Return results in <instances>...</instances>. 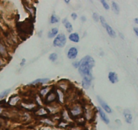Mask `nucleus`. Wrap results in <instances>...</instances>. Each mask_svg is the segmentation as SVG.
<instances>
[{"instance_id": "nucleus-14", "label": "nucleus", "mask_w": 138, "mask_h": 130, "mask_svg": "<svg viewBox=\"0 0 138 130\" xmlns=\"http://www.w3.org/2000/svg\"><path fill=\"white\" fill-rule=\"evenodd\" d=\"M69 39L74 42H78L79 41V37L77 33H72L69 36Z\"/></svg>"}, {"instance_id": "nucleus-27", "label": "nucleus", "mask_w": 138, "mask_h": 130, "mask_svg": "<svg viewBox=\"0 0 138 130\" xmlns=\"http://www.w3.org/2000/svg\"><path fill=\"white\" fill-rule=\"evenodd\" d=\"M25 62H26V59H22V62L20 63V66H23L24 65V63H25Z\"/></svg>"}, {"instance_id": "nucleus-11", "label": "nucleus", "mask_w": 138, "mask_h": 130, "mask_svg": "<svg viewBox=\"0 0 138 130\" xmlns=\"http://www.w3.org/2000/svg\"><path fill=\"white\" fill-rule=\"evenodd\" d=\"M91 81H92V80L89 79V78H83L82 82L83 88L85 89H88L90 86H91Z\"/></svg>"}, {"instance_id": "nucleus-28", "label": "nucleus", "mask_w": 138, "mask_h": 130, "mask_svg": "<svg viewBox=\"0 0 138 130\" xmlns=\"http://www.w3.org/2000/svg\"><path fill=\"white\" fill-rule=\"evenodd\" d=\"M81 20H82L83 22H85V21L86 20V18L85 17H84V16H82V17L81 18Z\"/></svg>"}, {"instance_id": "nucleus-15", "label": "nucleus", "mask_w": 138, "mask_h": 130, "mask_svg": "<svg viewBox=\"0 0 138 130\" xmlns=\"http://www.w3.org/2000/svg\"><path fill=\"white\" fill-rule=\"evenodd\" d=\"M57 33H58V29L57 28H52L48 33V37L50 38V39H52V38H53L54 37H55L57 35Z\"/></svg>"}, {"instance_id": "nucleus-23", "label": "nucleus", "mask_w": 138, "mask_h": 130, "mask_svg": "<svg viewBox=\"0 0 138 130\" xmlns=\"http://www.w3.org/2000/svg\"><path fill=\"white\" fill-rule=\"evenodd\" d=\"M72 64L76 68H78L79 66V61H75V62L73 63Z\"/></svg>"}, {"instance_id": "nucleus-10", "label": "nucleus", "mask_w": 138, "mask_h": 130, "mask_svg": "<svg viewBox=\"0 0 138 130\" xmlns=\"http://www.w3.org/2000/svg\"><path fill=\"white\" fill-rule=\"evenodd\" d=\"M50 80L49 78H39V79L35 80L31 83H30L28 85H37V84H45L47 83V82H49Z\"/></svg>"}, {"instance_id": "nucleus-2", "label": "nucleus", "mask_w": 138, "mask_h": 130, "mask_svg": "<svg viewBox=\"0 0 138 130\" xmlns=\"http://www.w3.org/2000/svg\"><path fill=\"white\" fill-rule=\"evenodd\" d=\"M32 18H34V17L29 18H27L24 22L16 23L18 34L20 39H22V41L26 40V39H28L30 35H32L33 33L34 21L32 20Z\"/></svg>"}, {"instance_id": "nucleus-31", "label": "nucleus", "mask_w": 138, "mask_h": 130, "mask_svg": "<svg viewBox=\"0 0 138 130\" xmlns=\"http://www.w3.org/2000/svg\"><path fill=\"white\" fill-rule=\"evenodd\" d=\"M2 65V57H1V56H0V66Z\"/></svg>"}, {"instance_id": "nucleus-16", "label": "nucleus", "mask_w": 138, "mask_h": 130, "mask_svg": "<svg viewBox=\"0 0 138 130\" xmlns=\"http://www.w3.org/2000/svg\"><path fill=\"white\" fill-rule=\"evenodd\" d=\"M112 9H113V12L115 13L116 14H119L120 12V8L119 7V5H118L117 3L115 2H113V4H112Z\"/></svg>"}, {"instance_id": "nucleus-4", "label": "nucleus", "mask_w": 138, "mask_h": 130, "mask_svg": "<svg viewBox=\"0 0 138 130\" xmlns=\"http://www.w3.org/2000/svg\"><path fill=\"white\" fill-rule=\"evenodd\" d=\"M97 99L98 103H100V105H101V106L103 107V109H104L106 113H111V112H112V109H111V107H110V106H108V105L107 104H106V103H105V102H104L100 97V96H97Z\"/></svg>"}, {"instance_id": "nucleus-20", "label": "nucleus", "mask_w": 138, "mask_h": 130, "mask_svg": "<svg viewBox=\"0 0 138 130\" xmlns=\"http://www.w3.org/2000/svg\"><path fill=\"white\" fill-rule=\"evenodd\" d=\"M99 19L100 20V22H101V24H102V25H103L104 28L106 27V26L107 25V23H106V20H105L104 18L103 17V16H100V17H99Z\"/></svg>"}, {"instance_id": "nucleus-18", "label": "nucleus", "mask_w": 138, "mask_h": 130, "mask_svg": "<svg viewBox=\"0 0 138 130\" xmlns=\"http://www.w3.org/2000/svg\"><path fill=\"white\" fill-rule=\"evenodd\" d=\"M10 92V89H8L6 90H5V91L2 92V93H0V99H2V98H4L5 96H7V95H8V93Z\"/></svg>"}, {"instance_id": "nucleus-5", "label": "nucleus", "mask_w": 138, "mask_h": 130, "mask_svg": "<svg viewBox=\"0 0 138 130\" xmlns=\"http://www.w3.org/2000/svg\"><path fill=\"white\" fill-rule=\"evenodd\" d=\"M0 56L2 58L8 57V53L5 48V46L2 41H0Z\"/></svg>"}, {"instance_id": "nucleus-33", "label": "nucleus", "mask_w": 138, "mask_h": 130, "mask_svg": "<svg viewBox=\"0 0 138 130\" xmlns=\"http://www.w3.org/2000/svg\"><path fill=\"white\" fill-rule=\"evenodd\" d=\"M137 62H138V57H137Z\"/></svg>"}, {"instance_id": "nucleus-1", "label": "nucleus", "mask_w": 138, "mask_h": 130, "mask_svg": "<svg viewBox=\"0 0 138 130\" xmlns=\"http://www.w3.org/2000/svg\"><path fill=\"white\" fill-rule=\"evenodd\" d=\"M95 65V61L91 56L87 55L79 61V73L83 78L92 80V69Z\"/></svg>"}, {"instance_id": "nucleus-32", "label": "nucleus", "mask_w": 138, "mask_h": 130, "mask_svg": "<svg viewBox=\"0 0 138 130\" xmlns=\"http://www.w3.org/2000/svg\"><path fill=\"white\" fill-rule=\"evenodd\" d=\"M65 2H66V4H69V1H68V0H66V1H65Z\"/></svg>"}, {"instance_id": "nucleus-25", "label": "nucleus", "mask_w": 138, "mask_h": 130, "mask_svg": "<svg viewBox=\"0 0 138 130\" xmlns=\"http://www.w3.org/2000/svg\"><path fill=\"white\" fill-rule=\"evenodd\" d=\"M71 18H73V20H76L77 18V15L76 13H73V14H71Z\"/></svg>"}, {"instance_id": "nucleus-6", "label": "nucleus", "mask_w": 138, "mask_h": 130, "mask_svg": "<svg viewBox=\"0 0 138 130\" xmlns=\"http://www.w3.org/2000/svg\"><path fill=\"white\" fill-rule=\"evenodd\" d=\"M77 55V49L76 47H71L67 53V57L71 59H76Z\"/></svg>"}, {"instance_id": "nucleus-9", "label": "nucleus", "mask_w": 138, "mask_h": 130, "mask_svg": "<svg viewBox=\"0 0 138 130\" xmlns=\"http://www.w3.org/2000/svg\"><path fill=\"white\" fill-rule=\"evenodd\" d=\"M108 80L112 84H115V83L119 81L117 74L114 71L109 72V74H108Z\"/></svg>"}, {"instance_id": "nucleus-21", "label": "nucleus", "mask_w": 138, "mask_h": 130, "mask_svg": "<svg viewBox=\"0 0 138 130\" xmlns=\"http://www.w3.org/2000/svg\"><path fill=\"white\" fill-rule=\"evenodd\" d=\"M101 2V4H103V7H104V8L105 9V10H109L110 7L109 5H108V4L106 3L105 1H104V0H102V1H100Z\"/></svg>"}, {"instance_id": "nucleus-26", "label": "nucleus", "mask_w": 138, "mask_h": 130, "mask_svg": "<svg viewBox=\"0 0 138 130\" xmlns=\"http://www.w3.org/2000/svg\"><path fill=\"white\" fill-rule=\"evenodd\" d=\"M133 31H134L135 33L136 34V35L138 37V28L134 27V28H133Z\"/></svg>"}, {"instance_id": "nucleus-22", "label": "nucleus", "mask_w": 138, "mask_h": 130, "mask_svg": "<svg viewBox=\"0 0 138 130\" xmlns=\"http://www.w3.org/2000/svg\"><path fill=\"white\" fill-rule=\"evenodd\" d=\"M92 17L94 21L98 22V20H99V16H98V14L97 13H94V14H93Z\"/></svg>"}, {"instance_id": "nucleus-29", "label": "nucleus", "mask_w": 138, "mask_h": 130, "mask_svg": "<svg viewBox=\"0 0 138 130\" xmlns=\"http://www.w3.org/2000/svg\"><path fill=\"white\" fill-rule=\"evenodd\" d=\"M134 22L136 23V24H138V18H135L134 19Z\"/></svg>"}, {"instance_id": "nucleus-13", "label": "nucleus", "mask_w": 138, "mask_h": 130, "mask_svg": "<svg viewBox=\"0 0 138 130\" xmlns=\"http://www.w3.org/2000/svg\"><path fill=\"white\" fill-rule=\"evenodd\" d=\"M63 24L64 25H65V26H66L67 32H71L73 31L72 25L71 24V23L69 22V21H67V18H65L63 20Z\"/></svg>"}, {"instance_id": "nucleus-3", "label": "nucleus", "mask_w": 138, "mask_h": 130, "mask_svg": "<svg viewBox=\"0 0 138 130\" xmlns=\"http://www.w3.org/2000/svg\"><path fill=\"white\" fill-rule=\"evenodd\" d=\"M66 43V37L63 34H59L56 37L53 41L54 47H63Z\"/></svg>"}, {"instance_id": "nucleus-7", "label": "nucleus", "mask_w": 138, "mask_h": 130, "mask_svg": "<svg viewBox=\"0 0 138 130\" xmlns=\"http://www.w3.org/2000/svg\"><path fill=\"white\" fill-rule=\"evenodd\" d=\"M97 109H97L98 111V113H99L100 114V118L102 119V120H103V121H104L105 123L108 124L110 122V120L108 118V117L106 116V113L103 111V110L100 107H97Z\"/></svg>"}, {"instance_id": "nucleus-19", "label": "nucleus", "mask_w": 138, "mask_h": 130, "mask_svg": "<svg viewBox=\"0 0 138 130\" xmlns=\"http://www.w3.org/2000/svg\"><path fill=\"white\" fill-rule=\"evenodd\" d=\"M57 59V54L55 53H51L49 56V59H50V61H55L56 59Z\"/></svg>"}, {"instance_id": "nucleus-30", "label": "nucleus", "mask_w": 138, "mask_h": 130, "mask_svg": "<svg viewBox=\"0 0 138 130\" xmlns=\"http://www.w3.org/2000/svg\"><path fill=\"white\" fill-rule=\"evenodd\" d=\"M119 36H120V37H121V39H124V36H123V34H122V33H119Z\"/></svg>"}, {"instance_id": "nucleus-17", "label": "nucleus", "mask_w": 138, "mask_h": 130, "mask_svg": "<svg viewBox=\"0 0 138 130\" xmlns=\"http://www.w3.org/2000/svg\"><path fill=\"white\" fill-rule=\"evenodd\" d=\"M59 21V19L58 18V17H57L55 14H53L51 16V18H50V23L51 24H55V23H57Z\"/></svg>"}, {"instance_id": "nucleus-8", "label": "nucleus", "mask_w": 138, "mask_h": 130, "mask_svg": "<svg viewBox=\"0 0 138 130\" xmlns=\"http://www.w3.org/2000/svg\"><path fill=\"white\" fill-rule=\"evenodd\" d=\"M123 115H124L125 118V121L127 123L129 124H131L132 123V119H133V117L131 115V112H130L129 110L125 109L123 111Z\"/></svg>"}, {"instance_id": "nucleus-24", "label": "nucleus", "mask_w": 138, "mask_h": 130, "mask_svg": "<svg viewBox=\"0 0 138 130\" xmlns=\"http://www.w3.org/2000/svg\"><path fill=\"white\" fill-rule=\"evenodd\" d=\"M6 104L7 103L5 99H3V100H0V106H3V105H6Z\"/></svg>"}, {"instance_id": "nucleus-12", "label": "nucleus", "mask_w": 138, "mask_h": 130, "mask_svg": "<svg viewBox=\"0 0 138 130\" xmlns=\"http://www.w3.org/2000/svg\"><path fill=\"white\" fill-rule=\"evenodd\" d=\"M105 28H106V31H107L108 34V35L111 37L112 38H115L117 37V34H116V32H115V31L113 30L112 28L108 24H107V25L106 26V27H105Z\"/></svg>"}]
</instances>
